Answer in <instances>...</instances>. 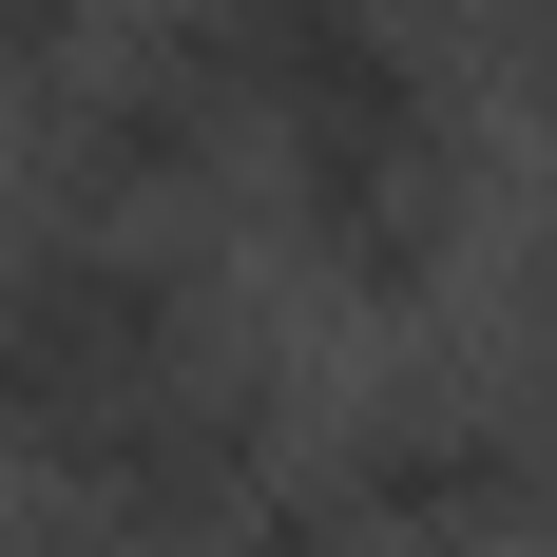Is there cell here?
Instances as JSON below:
<instances>
[{"mask_svg":"<svg viewBox=\"0 0 557 557\" xmlns=\"http://www.w3.org/2000/svg\"><path fill=\"white\" fill-rule=\"evenodd\" d=\"M212 346V288H193V250L173 231H97V212H39L20 250H0V443H77V423H115L135 385H173Z\"/></svg>","mask_w":557,"mask_h":557,"instance_id":"6da1fadb","label":"cell"},{"mask_svg":"<svg viewBox=\"0 0 557 557\" xmlns=\"http://www.w3.org/2000/svg\"><path fill=\"white\" fill-rule=\"evenodd\" d=\"M288 250L327 270V308H423L461 250V193H481V135H461V77L443 58H404L366 97L288 115Z\"/></svg>","mask_w":557,"mask_h":557,"instance_id":"7a4b0ae2","label":"cell"},{"mask_svg":"<svg viewBox=\"0 0 557 557\" xmlns=\"http://www.w3.org/2000/svg\"><path fill=\"white\" fill-rule=\"evenodd\" d=\"M327 500L366 557H519L557 519V404L539 385H385L327 443Z\"/></svg>","mask_w":557,"mask_h":557,"instance_id":"3957f363","label":"cell"},{"mask_svg":"<svg viewBox=\"0 0 557 557\" xmlns=\"http://www.w3.org/2000/svg\"><path fill=\"white\" fill-rule=\"evenodd\" d=\"M288 385L250 366V346H193L173 385H135L115 423H77L58 443V500L97 519V539H154V557H212L231 539V500L250 481H288Z\"/></svg>","mask_w":557,"mask_h":557,"instance_id":"277c9868","label":"cell"},{"mask_svg":"<svg viewBox=\"0 0 557 557\" xmlns=\"http://www.w3.org/2000/svg\"><path fill=\"white\" fill-rule=\"evenodd\" d=\"M231 173V115L173 77L154 39H115V58H58L39 77V193L58 212H97V231H154V212H193Z\"/></svg>","mask_w":557,"mask_h":557,"instance_id":"5b68a950","label":"cell"},{"mask_svg":"<svg viewBox=\"0 0 557 557\" xmlns=\"http://www.w3.org/2000/svg\"><path fill=\"white\" fill-rule=\"evenodd\" d=\"M58 58H97V0H0V77H58Z\"/></svg>","mask_w":557,"mask_h":557,"instance_id":"8992f818","label":"cell"},{"mask_svg":"<svg viewBox=\"0 0 557 557\" xmlns=\"http://www.w3.org/2000/svg\"><path fill=\"white\" fill-rule=\"evenodd\" d=\"M519 58H539V97H557V0H519Z\"/></svg>","mask_w":557,"mask_h":557,"instance_id":"52a82bcc","label":"cell"},{"mask_svg":"<svg viewBox=\"0 0 557 557\" xmlns=\"http://www.w3.org/2000/svg\"><path fill=\"white\" fill-rule=\"evenodd\" d=\"M39 557H154V539H97V519H58V539H39Z\"/></svg>","mask_w":557,"mask_h":557,"instance_id":"ba28073f","label":"cell"}]
</instances>
